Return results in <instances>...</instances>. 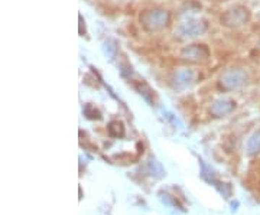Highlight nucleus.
<instances>
[{"instance_id":"obj_1","label":"nucleus","mask_w":260,"mask_h":215,"mask_svg":"<svg viewBox=\"0 0 260 215\" xmlns=\"http://www.w3.org/2000/svg\"><path fill=\"white\" fill-rule=\"evenodd\" d=\"M171 20L169 12L160 8H153V9L143 10L139 15L140 26L146 32H158L167 28L168 23Z\"/></svg>"},{"instance_id":"obj_9","label":"nucleus","mask_w":260,"mask_h":215,"mask_svg":"<svg viewBox=\"0 0 260 215\" xmlns=\"http://www.w3.org/2000/svg\"><path fill=\"white\" fill-rule=\"evenodd\" d=\"M103 52L107 55V58L113 59L116 56V54H117V42L114 39L104 41V44H103Z\"/></svg>"},{"instance_id":"obj_2","label":"nucleus","mask_w":260,"mask_h":215,"mask_svg":"<svg viewBox=\"0 0 260 215\" xmlns=\"http://www.w3.org/2000/svg\"><path fill=\"white\" fill-rule=\"evenodd\" d=\"M247 78L249 75L243 68L233 66L221 73L218 78V87L223 91H236L247 83Z\"/></svg>"},{"instance_id":"obj_4","label":"nucleus","mask_w":260,"mask_h":215,"mask_svg":"<svg viewBox=\"0 0 260 215\" xmlns=\"http://www.w3.org/2000/svg\"><path fill=\"white\" fill-rule=\"evenodd\" d=\"M207 30L208 23L204 19H186L175 29V35L181 39H192L204 35Z\"/></svg>"},{"instance_id":"obj_8","label":"nucleus","mask_w":260,"mask_h":215,"mask_svg":"<svg viewBox=\"0 0 260 215\" xmlns=\"http://www.w3.org/2000/svg\"><path fill=\"white\" fill-rule=\"evenodd\" d=\"M260 152V130L251 134V137L247 141V153L249 155H257Z\"/></svg>"},{"instance_id":"obj_6","label":"nucleus","mask_w":260,"mask_h":215,"mask_svg":"<svg viewBox=\"0 0 260 215\" xmlns=\"http://www.w3.org/2000/svg\"><path fill=\"white\" fill-rule=\"evenodd\" d=\"M195 81V73L189 68H179L175 69L169 77V84L174 90H185Z\"/></svg>"},{"instance_id":"obj_11","label":"nucleus","mask_w":260,"mask_h":215,"mask_svg":"<svg viewBox=\"0 0 260 215\" xmlns=\"http://www.w3.org/2000/svg\"><path fill=\"white\" fill-rule=\"evenodd\" d=\"M84 114H85L88 119H97V120H100V119H102V114H100V112H99L94 105H91V104H87V105H85V109H84Z\"/></svg>"},{"instance_id":"obj_5","label":"nucleus","mask_w":260,"mask_h":215,"mask_svg":"<svg viewBox=\"0 0 260 215\" xmlns=\"http://www.w3.org/2000/svg\"><path fill=\"white\" fill-rule=\"evenodd\" d=\"M179 58L189 64H200L210 58V49L204 44H191L181 49Z\"/></svg>"},{"instance_id":"obj_7","label":"nucleus","mask_w":260,"mask_h":215,"mask_svg":"<svg viewBox=\"0 0 260 215\" xmlns=\"http://www.w3.org/2000/svg\"><path fill=\"white\" fill-rule=\"evenodd\" d=\"M236 109V101L232 98H218L215 100L211 107H210V113L214 117H223L230 114Z\"/></svg>"},{"instance_id":"obj_3","label":"nucleus","mask_w":260,"mask_h":215,"mask_svg":"<svg viewBox=\"0 0 260 215\" xmlns=\"http://www.w3.org/2000/svg\"><path fill=\"white\" fill-rule=\"evenodd\" d=\"M250 19V10L247 9L246 6L237 5V6H233V8L224 12L223 15H221V18H220V23L224 28L236 29L240 28V26H244L246 23H249Z\"/></svg>"},{"instance_id":"obj_10","label":"nucleus","mask_w":260,"mask_h":215,"mask_svg":"<svg viewBox=\"0 0 260 215\" xmlns=\"http://www.w3.org/2000/svg\"><path fill=\"white\" fill-rule=\"evenodd\" d=\"M107 130L112 137H121L124 134V127H123V123L120 122H112L109 124Z\"/></svg>"}]
</instances>
